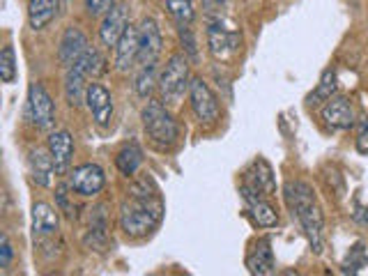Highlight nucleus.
I'll return each mask as SVG.
<instances>
[{
	"mask_svg": "<svg viewBox=\"0 0 368 276\" xmlns=\"http://www.w3.org/2000/svg\"><path fill=\"white\" fill-rule=\"evenodd\" d=\"M163 200L152 178H141L132 184L129 198L120 205V230L127 237H145L159 228L163 219Z\"/></svg>",
	"mask_w": 368,
	"mask_h": 276,
	"instance_id": "1",
	"label": "nucleus"
},
{
	"mask_svg": "<svg viewBox=\"0 0 368 276\" xmlns=\"http://www.w3.org/2000/svg\"><path fill=\"white\" fill-rule=\"evenodd\" d=\"M285 200L306 233L311 248L316 253H322V248H325V214H322L313 187L301 180L288 182L285 184Z\"/></svg>",
	"mask_w": 368,
	"mask_h": 276,
	"instance_id": "2",
	"label": "nucleus"
},
{
	"mask_svg": "<svg viewBox=\"0 0 368 276\" xmlns=\"http://www.w3.org/2000/svg\"><path fill=\"white\" fill-rule=\"evenodd\" d=\"M104 64H106L104 55H101L95 46H90L67 69V74H64V99H67L69 106L79 108L86 104V92H88L90 81H95L99 74L106 69Z\"/></svg>",
	"mask_w": 368,
	"mask_h": 276,
	"instance_id": "3",
	"label": "nucleus"
},
{
	"mask_svg": "<svg viewBox=\"0 0 368 276\" xmlns=\"http://www.w3.org/2000/svg\"><path fill=\"white\" fill-rule=\"evenodd\" d=\"M143 129L145 136L156 150H168L180 138V127L175 122V117L171 115L168 106L163 104L161 99H147V104L143 106Z\"/></svg>",
	"mask_w": 368,
	"mask_h": 276,
	"instance_id": "4",
	"label": "nucleus"
},
{
	"mask_svg": "<svg viewBox=\"0 0 368 276\" xmlns=\"http://www.w3.org/2000/svg\"><path fill=\"white\" fill-rule=\"evenodd\" d=\"M191 74H189V58L184 53H173L159 76V92L166 106H178L189 92Z\"/></svg>",
	"mask_w": 368,
	"mask_h": 276,
	"instance_id": "5",
	"label": "nucleus"
},
{
	"mask_svg": "<svg viewBox=\"0 0 368 276\" xmlns=\"http://www.w3.org/2000/svg\"><path fill=\"white\" fill-rule=\"evenodd\" d=\"M242 49V35L228 28L224 16L207 18V51L217 62H230Z\"/></svg>",
	"mask_w": 368,
	"mask_h": 276,
	"instance_id": "6",
	"label": "nucleus"
},
{
	"mask_svg": "<svg viewBox=\"0 0 368 276\" xmlns=\"http://www.w3.org/2000/svg\"><path fill=\"white\" fill-rule=\"evenodd\" d=\"M28 117H30V122L37 127V129H44V132H49L55 125V101L51 99L49 90H46L40 81L30 83V88H28Z\"/></svg>",
	"mask_w": 368,
	"mask_h": 276,
	"instance_id": "7",
	"label": "nucleus"
},
{
	"mask_svg": "<svg viewBox=\"0 0 368 276\" xmlns=\"http://www.w3.org/2000/svg\"><path fill=\"white\" fill-rule=\"evenodd\" d=\"M189 104L193 115L200 125H212L219 120L221 113V106H219V99L217 95L212 92V88L207 86L205 81L193 76L191 79V86H189Z\"/></svg>",
	"mask_w": 368,
	"mask_h": 276,
	"instance_id": "8",
	"label": "nucleus"
},
{
	"mask_svg": "<svg viewBox=\"0 0 368 276\" xmlns=\"http://www.w3.org/2000/svg\"><path fill=\"white\" fill-rule=\"evenodd\" d=\"M106 187V173L99 163H81L69 173V189L83 198L97 196Z\"/></svg>",
	"mask_w": 368,
	"mask_h": 276,
	"instance_id": "9",
	"label": "nucleus"
},
{
	"mask_svg": "<svg viewBox=\"0 0 368 276\" xmlns=\"http://www.w3.org/2000/svg\"><path fill=\"white\" fill-rule=\"evenodd\" d=\"M138 44H141L138 46V67L159 60L163 42H161L159 23H156L152 16H145L141 25H138Z\"/></svg>",
	"mask_w": 368,
	"mask_h": 276,
	"instance_id": "10",
	"label": "nucleus"
},
{
	"mask_svg": "<svg viewBox=\"0 0 368 276\" xmlns=\"http://www.w3.org/2000/svg\"><path fill=\"white\" fill-rule=\"evenodd\" d=\"M86 106L92 113V120H95L97 127L101 129L110 127V122H113V97H110L106 86L92 81L86 92Z\"/></svg>",
	"mask_w": 368,
	"mask_h": 276,
	"instance_id": "11",
	"label": "nucleus"
},
{
	"mask_svg": "<svg viewBox=\"0 0 368 276\" xmlns=\"http://www.w3.org/2000/svg\"><path fill=\"white\" fill-rule=\"evenodd\" d=\"M129 7L125 3H115L108 9L101 18L99 25V40L106 49H115V44L120 42V37L125 35V30L129 28Z\"/></svg>",
	"mask_w": 368,
	"mask_h": 276,
	"instance_id": "12",
	"label": "nucleus"
},
{
	"mask_svg": "<svg viewBox=\"0 0 368 276\" xmlns=\"http://www.w3.org/2000/svg\"><path fill=\"white\" fill-rule=\"evenodd\" d=\"M320 115L331 132H347L350 127H355V108L347 97L334 95L329 101H325Z\"/></svg>",
	"mask_w": 368,
	"mask_h": 276,
	"instance_id": "13",
	"label": "nucleus"
},
{
	"mask_svg": "<svg viewBox=\"0 0 368 276\" xmlns=\"http://www.w3.org/2000/svg\"><path fill=\"white\" fill-rule=\"evenodd\" d=\"M88 49H90L88 35L83 33L79 25H67L60 37V44H58V60L64 69H69Z\"/></svg>",
	"mask_w": 368,
	"mask_h": 276,
	"instance_id": "14",
	"label": "nucleus"
},
{
	"mask_svg": "<svg viewBox=\"0 0 368 276\" xmlns=\"http://www.w3.org/2000/svg\"><path fill=\"white\" fill-rule=\"evenodd\" d=\"M46 150H49L53 156L55 175H64L69 171L71 159H74V136L67 132V129L51 132L49 138H46Z\"/></svg>",
	"mask_w": 368,
	"mask_h": 276,
	"instance_id": "15",
	"label": "nucleus"
},
{
	"mask_svg": "<svg viewBox=\"0 0 368 276\" xmlns=\"http://www.w3.org/2000/svg\"><path fill=\"white\" fill-rule=\"evenodd\" d=\"M138 28H134L129 23V28L125 30V35L120 37V42L113 49V64L120 74H129L134 67H138Z\"/></svg>",
	"mask_w": 368,
	"mask_h": 276,
	"instance_id": "16",
	"label": "nucleus"
},
{
	"mask_svg": "<svg viewBox=\"0 0 368 276\" xmlns=\"http://www.w3.org/2000/svg\"><path fill=\"white\" fill-rule=\"evenodd\" d=\"M246 270L255 274V276H270L276 272V263H274V251H272V242L267 237L255 239L253 246L248 248L246 253Z\"/></svg>",
	"mask_w": 368,
	"mask_h": 276,
	"instance_id": "17",
	"label": "nucleus"
},
{
	"mask_svg": "<svg viewBox=\"0 0 368 276\" xmlns=\"http://www.w3.org/2000/svg\"><path fill=\"white\" fill-rule=\"evenodd\" d=\"M244 187L263 193V196H272V193H276V178H274L270 161L258 156L244 173Z\"/></svg>",
	"mask_w": 368,
	"mask_h": 276,
	"instance_id": "18",
	"label": "nucleus"
},
{
	"mask_svg": "<svg viewBox=\"0 0 368 276\" xmlns=\"http://www.w3.org/2000/svg\"><path fill=\"white\" fill-rule=\"evenodd\" d=\"M30 221H33V235L35 239H46V237H53L58 235V228H60V219H58V212H55L49 202H35L33 212H30Z\"/></svg>",
	"mask_w": 368,
	"mask_h": 276,
	"instance_id": "19",
	"label": "nucleus"
},
{
	"mask_svg": "<svg viewBox=\"0 0 368 276\" xmlns=\"http://www.w3.org/2000/svg\"><path fill=\"white\" fill-rule=\"evenodd\" d=\"M28 168H30V178L37 187H49L51 184V178L55 173V163H53V156L49 150H33L28 154Z\"/></svg>",
	"mask_w": 368,
	"mask_h": 276,
	"instance_id": "20",
	"label": "nucleus"
},
{
	"mask_svg": "<svg viewBox=\"0 0 368 276\" xmlns=\"http://www.w3.org/2000/svg\"><path fill=\"white\" fill-rule=\"evenodd\" d=\"M55 14H58V0H28V25L33 30H44Z\"/></svg>",
	"mask_w": 368,
	"mask_h": 276,
	"instance_id": "21",
	"label": "nucleus"
},
{
	"mask_svg": "<svg viewBox=\"0 0 368 276\" xmlns=\"http://www.w3.org/2000/svg\"><path fill=\"white\" fill-rule=\"evenodd\" d=\"M115 166H117L120 173L127 175V178H134V175L138 173V168L143 166L141 145H138L136 141H132V143L120 147V152L115 154Z\"/></svg>",
	"mask_w": 368,
	"mask_h": 276,
	"instance_id": "22",
	"label": "nucleus"
},
{
	"mask_svg": "<svg viewBox=\"0 0 368 276\" xmlns=\"http://www.w3.org/2000/svg\"><path fill=\"white\" fill-rule=\"evenodd\" d=\"M246 207H248V217H251V221L258 228H276L279 226V212L274 209L272 202L265 200V196L248 200Z\"/></svg>",
	"mask_w": 368,
	"mask_h": 276,
	"instance_id": "23",
	"label": "nucleus"
},
{
	"mask_svg": "<svg viewBox=\"0 0 368 276\" xmlns=\"http://www.w3.org/2000/svg\"><path fill=\"white\" fill-rule=\"evenodd\" d=\"M108 224H106V212L104 205H99L92 209L90 214V226H88V235H86V246L92 248H101L106 244V237H108Z\"/></svg>",
	"mask_w": 368,
	"mask_h": 276,
	"instance_id": "24",
	"label": "nucleus"
},
{
	"mask_svg": "<svg viewBox=\"0 0 368 276\" xmlns=\"http://www.w3.org/2000/svg\"><path fill=\"white\" fill-rule=\"evenodd\" d=\"M338 90V79H336V71L334 69H325L322 71V76L318 81L316 90L309 95V106H318L322 101H329L331 97L336 95Z\"/></svg>",
	"mask_w": 368,
	"mask_h": 276,
	"instance_id": "25",
	"label": "nucleus"
},
{
	"mask_svg": "<svg viewBox=\"0 0 368 276\" xmlns=\"http://www.w3.org/2000/svg\"><path fill=\"white\" fill-rule=\"evenodd\" d=\"M154 88H159V79H156V62L152 64H143L136 74L134 81V90L141 99H150V95L154 92Z\"/></svg>",
	"mask_w": 368,
	"mask_h": 276,
	"instance_id": "26",
	"label": "nucleus"
},
{
	"mask_svg": "<svg viewBox=\"0 0 368 276\" xmlns=\"http://www.w3.org/2000/svg\"><path fill=\"white\" fill-rule=\"evenodd\" d=\"M368 265V246L364 242H357L350 246L347 255L340 263V272L343 274H359Z\"/></svg>",
	"mask_w": 368,
	"mask_h": 276,
	"instance_id": "27",
	"label": "nucleus"
},
{
	"mask_svg": "<svg viewBox=\"0 0 368 276\" xmlns=\"http://www.w3.org/2000/svg\"><path fill=\"white\" fill-rule=\"evenodd\" d=\"M166 9H168L175 25H191L196 21V9H193V0H166Z\"/></svg>",
	"mask_w": 368,
	"mask_h": 276,
	"instance_id": "28",
	"label": "nucleus"
},
{
	"mask_svg": "<svg viewBox=\"0 0 368 276\" xmlns=\"http://www.w3.org/2000/svg\"><path fill=\"white\" fill-rule=\"evenodd\" d=\"M18 76V69H16V55H14V46L12 44H5L3 51H0V79L7 86H12Z\"/></svg>",
	"mask_w": 368,
	"mask_h": 276,
	"instance_id": "29",
	"label": "nucleus"
},
{
	"mask_svg": "<svg viewBox=\"0 0 368 276\" xmlns=\"http://www.w3.org/2000/svg\"><path fill=\"white\" fill-rule=\"evenodd\" d=\"M180 30V44H182V53L187 55L189 60L196 62L198 60V44H196V37L191 33V25H182L178 28Z\"/></svg>",
	"mask_w": 368,
	"mask_h": 276,
	"instance_id": "30",
	"label": "nucleus"
},
{
	"mask_svg": "<svg viewBox=\"0 0 368 276\" xmlns=\"http://www.w3.org/2000/svg\"><path fill=\"white\" fill-rule=\"evenodd\" d=\"M355 147L359 154H368V117L359 120L357 127V138H355Z\"/></svg>",
	"mask_w": 368,
	"mask_h": 276,
	"instance_id": "31",
	"label": "nucleus"
},
{
	"mask_svg": "<svg viewBox=\"0 0 368 276\" xmlns=\"http://www.w3.org/2000/svg\"><path fill=\"white\" fill-rule=\"evenodd\" d=\"M12 258H14V248H12V242H9L7 233L0 235V267L7 270L9 265H12Z\"/></svg>",
	"mask_w": 368,
	"mask_h": 276,
	"instance_id": "32",
	"label": "nucleus"
},
{
	"mask_svg": "<svg viewBox=\"0 0 368 276\" xmlns=\"http://www.w3.org/2000/svg\"><path fill=\"white\" fill-rule=\"evenodd\" d=\"M113 5L115 0H86V9L90 16H104Z\"/></svg>",
	"mask_w": 368,
	"mask_h": 276,
	"instance_id": "33",
	"label": "nucleus"
},
{
	"mask_svg": "<svg viewBox=\"0 0 368 276\" xmlns=\"http://www.w3.org/2000/svg\"><path fill=\"white\" fill-rule=\"evenodd\" d=\"M202 5H205V18L224 16V7L228 5V0H202Z\"/></svg>",
	"mask_w": 368,
	"mask_h": 276,
	"instance_id": "34",
	"label": "nucleus"
},
{
	"mask_svg": "<svg viewBox=\"0 0 368 276\" xmlns=\"http://www.w3.org/2000/svg\"><path fill=\"white\" fill-rule=\"evenodd\" d=\"M352 219L359 226H368V205H357L352 212Z\"/></svg>",
	"mask_w": 368,
	"mask_h": 276,
	"instance_id": "35",
	"label": "nucleus"
}]
</instances>
